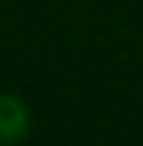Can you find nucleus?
I'll return each mask as SVG.
<instances>
[{
    "label": "nucleus",
    "mask_w": 143,
    "mask_h": 146,
    "mask_svg": "<svg viewBox=\"0 0 143 146\" xmlns=\"http://www.w3.org/2000/svg\"><path fill=\"white\" fill-rule=\"evenodd\" d=\"M30 131V108L15 92H0V143H18Z\"/></svg>",
    "instance_id": "f257e3e1"
}]
</instances>
